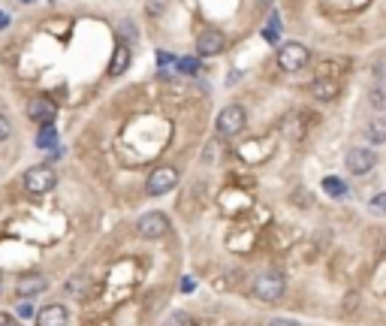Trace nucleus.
I'll return each instance as SVG.
<instances>
[{
  "label": "nucleus",
  "instance_id": "obj_7",
  "mask_svg": "<svg viewBox=\"0 0 386 326\" xmlns=\"http://www.w3.org/2000/svg\"><path fill=\"white\" fill-rule=\"evenodd\" d=\"M374 163H378V154L371 149H350L344 157V166L350 170V175H365L374 170Z\"/></svg>",
  "mask_w": 386,
  "mask_h": 326
},
{
  "label": "nucleus",
  "instance_id": "obj_18",
  "mask_svg": "<svg viewBox=\"0 0 386 326\" xmlns=\"http://www.w3.org/2000/svg\"><path fill=\"white\" fill-rule=\"evenodd\" d=\"M323 190L329 197H344L347 194V185L341 182V178H335V175H326L323 178Z\"/></svg>",
  "mask_w": 386,
  "mask_h": 326
},
{
  "label": "nucleus",
  "instance_id": "obj_19",
  "mask_svg": "<svg viewBox=\"0 0 386 326\" xmlns=\"http://www.w3.org/2000/svg\"><path fill=\"white\" fill-rule=\"evenodd\" d=\"M85 290H88V275H76V278L66 281V293H73L76 299H82Z\"/></svg>",
  "mask_w": 386,
  "mask_h": 326
},
{
  "label": "nucleus",
  "instance_id": "obj_28",
  "mask_svg": "<svg viewBox=\"0 0 386 326\" xmlns=\"http://www.w3.org/2000/svg\"><path fill=\"white\" fill-rule=\"evenodd\" d=\"M269 326H299V323H296V320H290V318H275Z\"/></svg>",
  "mask_w": 386,
  "mask_h": 326
},
{
  "label": "nucleus",
  "instance_id": "obj_12",
  "mask_svg": "<svg viewBox=\"0 0 386 326\" xmlns=\"http://www.w3.org/2000/svg\"><path fill=\"white\" fill-rule=\"evenodd\" d=\"M70 323V314H66L64 305H45L37 314V326H66Z\"/></svg>",
  "mask_w": 386,
  "mask_h": 326
},
{
  "label": "nucleus",
  "instance_id": "obj_23",
  "mask_svg": "<svg viewBox=\"0 0 386 326\" xmlns=\"http://www.w3.org/2000/svg\"><path fill=\"white\" fill-rule=\"evenodd\" d=\"M175 64H178V70H181V73H187V76L199 70V58H178Z\"/></svg>",
  "mask_w": 386,
  "mask_h": 326
},
{
  "label": "nucleus",
  "instance_id": "obj_16",
  "mask_svg": "<svg viewBox=\"0 0 386 326\" xmlns=\"http://www.w3.org/2000/svg\"><path fill=\"white\" fill-rule=\"evenodd\" d=\"M365 136L374 142V145H380V142H386V118H374L371 124L365 127Z\"/></svg>",
  "mask_w": 386,
  "mask_h": 326
},
{
  "label": "nucleus",
  "instance_id": "obj_13",
  "mask_svg": "<svg viewBox=\"0 0 386 326\" xmlns=\"http://www.w3.org/2000/svg\"><path fill=\"white\" fill-rule=\"evenodd\" d=\"M281 130H283V136H290V139H302L305 136V121L299 112H293V115H287L281 121Z\"/></svg>",
  "mask_w": 386,
  "mask_h": 326
},
{
  "label": "nucleus",
  "instance_id": "obj_10",
  "mask_svg": "<svg viewBox=\"0 0 386 326\" xmlns=\"http://www.w3.org/2000/svg\"><path fill=\"white\" fill-rule=\"evenodd\" d=\"M16 290H18V296L30 299V296H37V293H45V290H49V281H45L40 272H28V275L18 278Z\"/></svg>",
  "mask_w": 386,
  "mask_h": 326
},
{
  "label": "nucleus",
  "instance_id": "obj_4",
  "mask_svg": "<svg viewBox=\"0 0 386 326\" xmlns=\"http://www.w3.org/2000/svg\"><path fill=\"white\" fill-rule=\"evenodd\" d=\"M58 185V175H54V170L49 163H42V166H30V170L25 173V190L33 197H40V194H49V190Z\"/></svg>",
  "mask_w": 386,
  "mask_h": 326
},
{
  "label": "nucleus",
  "instance_id": "obj_15",
  "mask_svg": "<svg viewBox=\"0 0 386 326\" xmlns=\"http://www.w3.org/2000/svg\"><path fill=\"white\" fill-rule=\"evenodd\" d=\"M344 70H350L347 61H326L317 70V78H338V73H344Z\"/></svg>",
  "mask_w": 386,
  "mask_h": 326
},
{
  "label": "nucleus",
  "instance_id": "obj_32",
  "mask_svg": "<svg viewBox=\"0 0 386 326\" xmlns=\"http://www.w3.org/2000/svg\"><path fill=\"white\" fill-rule=\"evenodd\" d=\"M0 293H4V275H0Z\"/></svg>",
  "mask_w": 386,
  "mask_h": 326
},
{
  "label": "nucleus",
  "instance_id": "obj_11",
  "mask_svg": "<svg viewBox=\"0 0 386 326\" xmlns=\"http://www.w3.org/2000/svg\"><path fill=\"white\" fill-rule=\"evenodd\" d=\"M311 94H314V100H320V103H332V100L341 94V82H338V78H314Z\"/></svg>",
  "mask_w": 386,
  "mask_h": 326
},
{
  "label": "nucleus",
  "instance_id": "obj_30",
  "mask_svg": "<svg viewBox=\"0 0 386 326\" xmlns=\"http://www.w3.org/2000/svg\"><path fill=\"white\" fill-rule=\"evenodd\" d=\"M121 30H124V37H127V40H133V37H136V33H133V21H124Z\"/></svg>",
  "mask_w": 386,
  "mask_h": 326
},
{
  "label": "nucleus",
  "instance_id": "obj_2",
  "mask_svg": "<svg viewBox=\"0 0 386 326\" xmlns=\"http://www.w3.org/2000/svg\"><path fill=\"white\" fill-rule=\"evenodd\" d=\"M311 64V52L302 42H283L278 49V66L283 73H299Z\"/></svg>",
  "mask_w": 386,
  "mask_h": 326
},
{
  "label": "nucleus",
  "instance_id": "obj_26",
  "mask_svg": "<svg viewBox=\"0 0 386 326\" xmlns=\"http://www.w3.org/2000/svg\"><path fill=\"white\" fill-rule=\"evenodd\" d=\"M166 4H169V0H148V13L151 16H160L163 9H166Z\"/></svg>",
  "mask_w": 386,
  "mask_h": 326
},
{
  "label": "nucleus",
  "instance_id": "obj_3",
  "mask_svg": "<svg viewBox=\"0 0 386 326\" xmlns=\"http://www.w3.org/2000/svg\"><path fill=\"white\" fill-rule=\"evenodd\" d=\"M218 133L221 136H238L245 127H247V112H245V106L242 103H230V106H223L221 109V115H218Z\"/></svg>",
  "mask_w": 386,
  "mask_h": 326
},
{
  "label": "nucleus",
  "instance_id": "obj_9",
  "mask_svg": "<svg viewBox=\"0 0 386 326\" xmlns=\"http://www.w3.org/2000/svg\"><path fill=\"white\" fill-rule=\"evenodd\" d=\"M226 46V37L221 30H202L199 40H197V54L199 58H214V54H221Z\"/></svg>",
  "mask_w": 386,
  "mask_h": 326
},
{
  "label": "nucleus",
  "instance_id": "obj_17",
  "mask_svg": "<svg viewBox=\"0 0 386 326\" xmlns=\"http://www.w3.org/2000/svg\"><path fill=\"white\" fill-rule=\"evenodd\" d=\"M368 103H371V109L386 112V78H383L380 85H374V88H371V94H368Z\"/></svg>",
  "mask_w": 386,
  "mask_h": 326
},
{
  "label": "nucleus",
  "instance_id": "obj_25",
  "mask_svg": "<svg viewBox=\"0 0 386 326\" xmlns=\"http://www.w3.org/2000/svg\"><path fill=\"white\" fill-rule=\"evenodd\" d=\"M371 211H378V215H386V190L378 197H371Z\"/></svg>",
  "mask_w": 386,
  "mask_h": 326
},
{
  "label": "nucleus",
  "instance_id": "obj_22",
  "mask_svg": "<svg viewBox=\"0 0 386 326\" xmlns=\"http://www.w3.org/2000/svg\"><path fill=\"white\" fill-rule=\"evenodd\" d=\"M278 37H281V21H278V16H271L269 28H263V40L266 42H278Z\"/></svg>",
  "mask_w": 386,
  "mask_h": 326
},
{
  "label": "nucleus",
  "instance_id": "obj_6",
  "mask_svg": "<svg viewBox=\"0 0 386 326\" xmlns=\"http://www.w3.org/2000/svg\"><path fill=\"white\" fill-rule=\"evenodd\" d=\"M178 185V170L175 166H160V170H154L148 175V182H145V190H148L151 197H163L169 194Z\"/></svg>",
  "mask_w": 386,
  "mask_h": 326
},
{
  "label": "nucleus",
  "instance_id": "obj_20",
  "mask_svg": "<svg viewBox=\"0 0 386 326\" xmlns=\"http://www.w3.org/2000/svg\"><path fill=\"white\" fill-rule=\"evenodd\" d=\"M163 326H197V320H193V314H187V311H172Z\"/></svg>",
  "mask_w": 386,
  "mask_h": 326
},
{
  "label": "nucleus",
  "instance_id": "obj_31",
  "mask_svg": "<svg viewBox=\"0 0 386 326\" xmlns=\"http://www.w3.org/2000/svg\"><path fill=\"white\" fill-rule=\"evenodd\" d=\"M0 326H21V323H16L13 318H9V314H4V311H0Z\"/></svg>",
  "mask_w": 386,
  "mask_h": 326
},
{
  "label": "nucleus",
  "instance_id": "obj_27",
  "mask_svg": "<svg viewBox=\"0 0 386 326\" xmlns=\"http://www.w3.org/2000/svg\"><path fill=\"white\" fill-rule=\"evenodd\" d=\"M157 64H160V66L175 64V54H169V52H157Z\"/></svg>",
  "mask_w": 386,
  "mask_h": 326
},
{
  "label": "nucleus",
  "instance_id": "obj_29",
  "mask_svg": "<svg viewBox=\"0 0 386 326\" xmlns=\"http://www.w3.org/2000/svg\"><path fill=\"white\" fill-rule=\"evenodd\" d=\"M30 314H33L30 302H21V305H18V318H30Z\"/></svg>",
  "mask_w": 386,
  "mask_h": 326
},
{
  "label": "nucleus",
  "instance_id": "obj_5",
  "mask_svg": "<svg viewBox=\"0 0 386 326\" xmlns=\"http://www.w3.org/2000/svg\"><path fill=\"white\" fill-rule=\"evenodd\" d=\"M136 233H139L142 239H163L169 233V218L163 211H145V215L136 221Z\"/></svg>",
  "mask_w": 386,
  "mask_h": 326
},
{
  "label": "nucleus",
  "instance_id": "obj_21",
  "mask_svg": "<svg viewBox=\"0 0 386 326\" xmlns=\"http://www.w3.org/2000/svg\"><path fill=\"white\" fill-rule=\"evenodd\" d=\"M54 142H58V130H54L52 124H45L40 130V136H37V145L40 149H49V145H54Z\"/></svg>",
  "mask_w": 386,
  "mask_h": 326
},
{
  "label": "nucleus",
  "instance_id": "obj_14",
  "mask_svg": "<svg viewBox=\"0 0 386 326\" xmlns=\"http://www.w3.org/2000/svg\"><path fill=\"white\" fill-rule=\"evenodd\" d=\"M127 66H130V49H127V46H118L115 54H112L109 76H121V73H127Z\"/></svg>",
  "mask_w": 386,
  "mask_h": 326
},
{
  "label": "nucleus",
  "instance_id": "obj_8",
  "mask_svg": "<svg viewBox=\"0 0 386 326\" xmlns=\"http://www.w3.org/2000/svg\"><path fill=\"white\" fill-rule=\"evenodd\" d=\"M54 115H58V106H54V100L52 97H33L30 100V106H28V118L30 121H37V124H52Z\"/></svg>",
  "mask_w": 386,
  "mask_h": 326
},
{
  "label": "nucleus",
  "instance_id": "obj_24",
  "mask_svg": "<svg viewBox=\"0 0 386 326\" xmlns=\"http://www.w3.org/2000/svg\"><path fill=\"white\" fill-rule=\"evenodd\" d=\"M9 136H13V121H9L4 112H0V142H6Z\"/></svg>",
  "mask_w": 386,
  "mask_h": 326
},
{
  "label": "nucleus",
  "instance_id": "obj_1",
  "mask_svg": "<svg viewBox=\"0 0 386 326\" xmlns=\"http://www.w3.org/2000/svg\"><path fill=\"white\" fill-rule=\"evenodd\" d=\"M251 290H254V299H259V302H278L283 296V290H287V278L275 272V269H269V272H259L254 278Z\"/></svg>",
  "mask_w": 386,
  "mask_h": 326
}]
</instances>
